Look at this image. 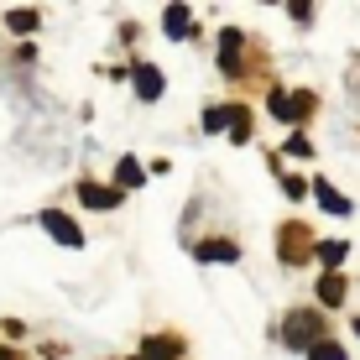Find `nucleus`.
<instances>
[{"label":"nucleus","instance_id":"obj_15","mask_svg":"<svg viewBox=\"0 0 360 360\" xmlns=\"http://www.w3.org/2000/svg\"><path fill=\"white\" fill-rule=\"evenodd\" d=\"M308 360H345V350L329 345V340H314V345H308Z\"/></svg>","mask_w":360,"mask_h":360},{"label":"nucleus","instance_id":"obj_5","mask_svg":"<svg viewBox=\"0 0 360 360\" xmlns=\"http://www.w3.org/2000/svg\"><path fill=\"white\" fill-rule=\"evenodd\" d=\"M162 32L172 37V42H183V37L193 32V11H188V6H167V11H162Z\"/></svg>","mask_w":360,"mask_h":360},{"label":"nucleus","instance_id":"obj_23","mask_svg":"<svg viewBox=\"0 0 360 360\" xmlns=\"http://www.w3.org/2000/svg\"><path fill=\"white\" fill-rule=\"evenodd\" d=\"M355 334H360V319H355Z\"/></svg>","mask_w":360,"mask_h":360},{"label":"nucleus","instance_id":"obj_22","mask_svg":"<svg viewBox=\"0 0 360 360\" xmlns=\"http://www.w3.org/2000/svg\"><path fill=\"white\" fill-rule=\"evenodd\" d=\"M0 360H16V355H11V350H6V345H0Z\"/></svg>","mask_w":360,"mask_h":360},{"label":"nucleus","instance_id":"obj_3","mask_svg":"<svg viewBox=\"0 0 360 360\" xmlns=\"http://www.w3.org/2000/svg\"><path fill=\"white\" fill-rule=\"evenodd\" d=\"M42 230L53 235L58 245H68V251H73V245H84V235H79V225H73V219L63 214V209H47V214H42Z\"/></svg>","mask_w":360,"mask_h":360},{"label":"nucleus","instance_id":"obj_1","mask_svg":"<svg viewBox=\"0 0 360 360\" xmlns=\"http://www.w3.org/2000/svg\"><path fill=\"white\" fill-rule=\"evenodd\" d=\"M266 110H271L277 120H288V126H297V120H308V115H314V94H308V89H297V94H282V89H271Z\"/></svg>","mask_w":360,"mask_h":360},{"label":"nucleus","instance_id":"obj_14","mask_svg":"<svg viewBox=\"0 0 360 360\" xmlns=\"http://www.w3.org/2000/svg\"><path fill=\"white\" fill-rule=\"evenodd\" d=\"M345 251H350L345 240H324V245H319V262H324V266H340V262H345Z\"/></svg>","mask_w":360,"mask_h":360},{"label":"nucleus","instance_id":"obj_21","mask_svg":"<svg viewBox=\"0 0 360 360\" xmlns=\"http://www.w3.org/2000/svg\"><path fill=\"white\" fill-rule=\"evenodd\" d=\"M282 188H288L292 198H303V193H308V183H303V178H282Z\"/></svg>","mask_w":360,"mask_h":360},{"label":"nucleus","instance_id":"obj_13","mask_svg":"<svg viewBox=\"0 0 360 360\" xmlns=\"http://www.w3.org/2000/svg\"><path fill=\"white\" fill-rule=\"evenodd\" d=\"M230 141H251V115H245L240 105L230 110Z\"/></svg>","mask_w":360,"mask_h":360},{"label":"nucleus","instance_id":"obj_10","mask_svg":"<svg viewBox=\"0 0 360 360\" xmlns=\"http://www.w3.org/2000/svg\"><path fill=\"white\" fill-rule=\"evenodd\" d=\"M136 94H141V99H157V94H162V73H157L152 63L136 68Z\"/></svg>","mask_w":360,"mask_h":360},{"label":"nucleus","instance_id":"obj_17","mask_svg":"<svg viewBox=\"0 0 360 360\" xmlns=\"http://www.w3.org/2000/svg\"><path fill=\"white\" fill-rule=\"evenodd\" d=\"M6 27H11V32H32V27H37V11H11Z\"/></svg>","mask_w":360,"mask_h":360},{"label":"nucleus","instance_id":"obj_18","mask_svg":"<svg viewBox=\"0 0 360 360\" xmlns=\"http://www.w3.org/2000/svg\"><path fill=\"white\" fill-rule=\"evenodd\" d=\"M204 131H230V110H209V115H204Z\"/></svg>","mask_w":360,"mask_h":360},{"label":"nucleus","instance_id":"obj_16","mask_svg":"<svg viewBox=\"0 0 360 360\" xmlns=\"http://www.w3.org/2000/svg\"><path fill=\"white\" fill-rule=\"evenodd\" d=\"M141 355H157V360H178V345L172 340H146V350Z\"/></svg>","mask_w":360,"mask_h":360},{"label":"nucleus","instance_id":"obj_20","mask_svg":"<svg viewBox=\"0 0 360 360\" xmlns=\"http://www.w3.org/2000/svg\"><path fill=\"white\" fill-rule=\"evenodd\" d=\"M308 152H314V146H308L303 136H292V141H288V157H308Z\"/></svg>","mask_w":360,"mask_h":360},{"label":"nucleus","instance_id":"obj_8","mask_svg":"<svg viewBox=\"0 0 360 360\" xmlns=\"http://www.w3.org/2000/svg\"><path fill=\"white\" fill-rule=\"evenodd\" d=\"M219 63L225 73H240V32H219Z\"/></svg>","mask_w":360,"mask_h":360},{"label":"nucleus","instance_id":"obj_24","mask_svg":"<svg viewBox=\"0 0 360 360\" xmlns=\"http://www.w3.org/2000/svg\"><path fill=\"white\" fill-rule=\"evenodd\" d=\"M141 360H157V355H141Z\"/></svg>","mask_w":360,"mask_h":360},{"label":"nucleus","instance_id":"obj_6","mask_svg":"<svg viewBox=\"0 0 360 360\" xmlns=\"http://www.w3.org/2000/svg\"><path fill=\"white\" fill-rule=\"evenodd\" d=\"M79 198H84L89 209H115V204H120V183H115V188H99V183H79Z\"/></svg>","mask_w":360,"mask_h":360},{"label":"nucleus","instance_id":"obj_19","mask_svg":"<svg viewBox=\"0 0 360 360\" xmlns=\"http://www.w3.org/2000/svg\"><path fill=\"white\" fill-rule=\"evenodd\" d=\"M288 6H292V21H308V16H314V0H288Z\"/></svg>","mask_w":360,"mask_h":360},{"label":"nucleus","instance_id":"obj_12","mask_svg":"<svg viewBox=\"0 0 360 360\" xmlns=\"http://www.w3.org/2000/svg\"><path fill=\"white\" fill-rule=\"evenodd\" d=\"M141 178H146L141 162H136V157H120V167H115V183H120V188H136Z\"/></svg>","mask_w":360,"mask_h":360},{"label":"nucleus","instance_id":"obj_11","mask_svg":"<svg viewBox=\"0 0 360 360\" xmlns=\"http://www.w3.org/2000/svg\"><path fill=\"white\" fill-rule=\"evenodd\" d=\"M319 297H324L329 308L345 303V277H340V271H324V282H319Z\"/></svg>","mask_w":360,"mask_h":360},{"label":"nucleus","instance_id":"obj_7","mask_svg":"<svg viewBox=\"0 0 360 360\" xmlns=\"http://www.w3.org/2000/svg\"><path fill=\"white\" fill-rule=\"evenodd\" d=\"M314 193H319V204H324L329 214H350V198H345L340 188H334V183H324V178H319V183H314Z\"/></svg>","mask_w":360,"mask_h":360},{"label":"nucleus","instance_id":"obj_9","mask_svg":"<svg viewBox=\"0 0 360 360\" xmlns=\"http://www.w3.org/2000/svg\"><path fill=\"white\" fill-rule=\"evenodd\" d=\"M235 256H240L235 240H204L198 245V262H235Z\"/></svg>","mask_w":360,"mask_h":360},{"label":"nucleus","instance_id":"obj_2","mask_svg":"<svg viewBox=\"0 0 360 360\" xmlns=\"http://www.w3.org/2000/svg\"><path fill=\"white\" fill-rule=\"evenodd\" d=\"M314 256V235H308L303 225H282V262H308Z\"/></svg>","mask_w":360,"mask_h":360},{"label":"nucleus","instance_id":"obj_4","mask_svg":"<svg viewBox=\"0 0 360 360\" xmlns=\"http://www.w3.org/2000/svg\"><path fill=\"white\" fill-rule=\"evenodd\" d=\"M314 334H319V319H314V314H292V319H288V334H282V340H288L292 350H308V345H314Z\"/></svg>","mask_w":360,"mask_h":360}]
</instances>
